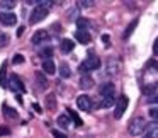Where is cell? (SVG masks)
Wrapping results in <instances>:
<instances>
[{
  "instance_id": "obj_1",
  "label": "cell",
  "mask_w": 158,
  "mask_h": 138,
  "mask_svg": "<svg viewBox=\"0 0 158 138\" xmlns=\"http://www.w3.org/2000/svg\"><path fill=\"white\" fill-rule=\"evenodd\" d=\"M146 121L143 119V118H133V119L129 121V124H127V131H129V135H133V136H139V135H143L144 131H146Z\"/></svg>"
},
{
  "instance_id": "obj_2",
  "label": "cell",
  "mask_w": 158,
  "mask_h": 138,
  "mask_svg": "<svg viewBox=\"0 0 158 138\" xmlns=\"http://www.w3.org/2000/svg\"><path fill=\"white\" fill-rule=\"evenodd\" d=\"M99 67H100V60L97 58V56H94L92 53H90L89 58L83 60V62L80 63L78 70H80L82 73H87V72H92V70H97Z\"/></svg>"
},
{
  "instance_id": "obj_3",
  "label": "cell",
  "mask_w": 158,
  "mask_h": 138,
  "mask_svg": "<svg viewBox=\"0 0 158 138\" xmlns=\"http://www.w3.org/2000/svg\"><path fill=\"white\" fill-rule=\"evenodd\" d=\"M127 104H129L127 96H121L119 101H117V104H116V111H114V118H116V119H121V118H123V114L126 113V109H127Z\"/></svg>"
},
{
  "instance_id": "obj_4",
  "label": "cell",
  "mask_w": 158,
  "mask_h": 138,
  "mask_svg": "<svg viewBox=\"0 0 158 138\" xmlns=\"http://www.w3.org/2000/svg\"><path fill=\"white\" fill-rule=\"evenodd\" d=\"M46 15H48V9L39 7V5H38V7L31 12V15H29V22H31V24H38L39 21L46 19Z\"/></svg>"
},
{
  "instance_id": "obj_5",
  "label": "cell",
  "mask_w": 158,
  "mask_h": 138,
  "mask_svg": "<svg viewBox=\"0 0 158 138\" xmlns=\"http://www.w3.org/2000/svg\"><path fill=\"white\" fill-rule=\"evenodd\" d=\"M77 106L82 111H90L92 109V99L89 96H78L77 97Z\"/></svg>"
},
{
  "instance_id": "obj_6",
  "label": "cell",
  "mask_w": 158,
  "mask_h": 138,
  "mask_svg": "<svg viewBox=\"0 0 158 138\" xmlns=\"http://www.w3.org/2000/svg\"><path fill=\"white\" fill-rule=\"evenodd\" d=\"M9 87H10L12 90H17V92H26L24 84H22V80L19 79L17 75H12L10 77V80H9Z\"/></svg>"
},
{
  "instance_id": "obj_7",
  "label": "cell",
  "mask_w": 158,
  "mask_h": 138,
  "mask_svg": "<svg viewBox=\"0 0 158 138\" xmlns=\"http://www.w3.org/2000/svg\"><path fill=\"white\" fill-rule=\"evenodd\" d=\"M0 22L4 26H14L17 22V17H15L14 12H2L0 14Z\"/></svg>"
},
{
  "instance_id": "obj_8",
  "label": "cell",
  "mask_w": 158,
  "mask_h": 138,
  "mask_svg": "<svg viewBox=\"0 0 158 138\" xmlns=\"http://www.w3.org/2000/svg\"><path fill=\"white\" fill-rule=\"evenodd\" d=\"M49 39V34H48V31H36L34 34H32V43L34 45H41V43H44V41H48Z\"/></svg>"
},
{
  "instance_id": "obj_9",
  "label": "cell",
  "mask_w": 158,
  "mask_h": 138,
  "mask_svg": "<svg viewBox=\"0 0 158 138\" xmlns=\"http://www.w3.org/2000/svg\"><path fill=\"white\" fill-rule=\"evenodd\" d=\"M99 92L102 94L104 97H110V96L114 94V84H112V82H109V84H107V82H106V84H102V85L99 87Z\"/></svg>"
},
{
  "instance_id": "obj_10",
  "label": "cell",
  "mask_w": 158,
  "mask_h": 138,
  "mask_svg": "<svg viewBox=\"0 0 158 138\" xmlns=\"http://www.w3.org/2000/svg\"><path fill=\"white\" fill-rule=\"evenodd\" d=\"M80 87L82 89H92L94 87V80L89 73H82V77H80Z\"/></svg>"
},
{
  "instance_id": "obj_11",
  "label": "cell",
  "mask_w": 158,
  "mask_h": 138,
  "mask_svg": "<svg viewBox=\"0 0 158 138\" xmlns=\"http://www.w3.org/2000/svg\"><path fill=\"white\" fill-rule=\"evenodd\" d=\"M0 85H2V87H9V80H7V62L2 63V68H0Z\"/></svg>"
},
{
  "instance_id": "obj_12",
  "label": "cell",
  "mask_w": 158,
  "mask_h": 138,
  "mask_svg": "<svg viewBox=\"0 0 158 138\" xmlns=\"http://www.w3.org/2000/svg\"><path fill=\"white\" fill-rule=\"evenodd\" d=\"M73 48H75V43L72 41V39H61V51L63 53H72Z\"/></svg>"
},
{
  "instance_id": "obj_13",
  "label": "cell",
  "mask_w": 158,
  "mask_h": 138,
  "mask_svg": "<svg viewBox=\"0 0 158 138\" xmlns=\"http://www.w3.org/2000/svg\"><path fill=\"white\" fill-rule=\"evenodd\" d=\"M75 38L78 39L80 43H83V45H89V43H90V34L87 31H77L75 32Z\"/></svg>"
},
{
  "instance_id": "obj_14",
  "label": "cell",
  "mask_w": 158,
  "mask_h": 138,
  "mask_svg": "<svg viewBox=\"0 0 158 138\" xmlns=\"http://www.w3.org/2000/svg\"><path fill=\"white\" fill-rule=\"evenodd\" d=\"M43 70H44L46 73H55L56 72V65L53 60H44L43 62Z\"/></svg>"
},
{
  "instance_id": "obj_15",
  "label": "cell",
  "mask_w": 158,
  "mask_h": 138,
  "mask_svg": "<svg viewBox=\"0 0 158 138\" xmlns=\"http://www.w3.org/2000/svg\"><path fill=\"white\" fill-rule=\"evenodd\" d=\"M148 130V138H158V123H151L150 126H146Z\"/></svg>"
},
{
  "instance_id": "obj_16",
  "label": "cell",
  "mask_w": 158,
  "mask_h": 138,
  "mask_svg": "<svg viewBox=\"0 0 158 138\" xmlns=\"http://www.w3.org/2000/svg\"><path fill=\"white\" fill-rule=\"evenodd\" d=\"M136 26H138V21H136V19H134V21H133V22H131V24H129V26H127V28H126V31H124L123 38H124V39H127V38H129V36L133 34V31H134V29H136Z\"/></svg>"
},
{
  "instance_id": "obj_17",
  "label": "cell",
  "mask_w": 158,
  "mask_h": 138,
  "mask_svg": "<svg viewBox=\"0 0 158 138\" xmlns=\"http://www.w3.org/2000/svg\"><path fill=\"white\" fill-rule=\"evenodd\" d=\"M15 7V2L12 0H0V9L2 11H12Z\"/></svg>"
},
{
  "instance_id": "obj_18",
  "label": "cell",
  "mask_w": 158,
  "mask_h": 138,
  "mask_svg": "<svg viewBox=\"0 0 158 138\" xmlns=\"http://www.w3.org/2000/svg\"><path fill=\"white\" fill-rule=\"evenodd\" d=\"M60 75H61L63 79H68V77L72 75V70H70V67L66 65V63H61V65H60Z\"/></svg>"
},
{
  "instance_id": "obj_19",
  "label": "cell",
  "mask_w": 158,
  "mask_h": 138,
  "mask_svg": "<svg viewBox=\"0 0 158 138\" xmlns=\"http://www.w3.org/2000/svg\"><path fill=\"white\" fill-rule=\"evenodd\" d=\"M4 113H5V116H7L9 119H15V118H17V111H15V109H10L7 104H4Z\"/></svg>"
},
{
  "instance_id": "obj_20",
  "label": "cell",
  "mask_w": 158,
  "mask_h": 138,
  "mask_svg": "<svg viewBox=\"0 0 158 138\" xmlns=\"http://www.w3.org/2000/svg\"><path fill=\"white\" fill-rule=\"evenodd\" d=\"M58 124L61 128H68V124H70V116L68 114H61V116H58Z\"/></svg>"
},
{
  "instance_id": "obj_21",
  "label": "cell",
  "mask_w": 158,
  "mask_h": 138,
  "mask_svg": "<svg viewBox=\"0 0 158 138\" xmlns=\"http://www.w3.org/2000/svg\"><path fill=\"white\" fill-rule=\"evenodd\" d=\"M46 106H48V109H55V107H56L55 94H48V97H46Z\"/></svg>"
},
{
  "instance_id": "obj_22",
  "label": "cell",
  "mask_w": 158,
  "mask_h": 138,
  "mask_svg": "<svg viewBox=\"0 0 158 138\" xmlns=\"http://www.w3.org/2000/svg\"><path fill=\"white\" fill-rule=\"evenodd\" d=\"M77 26H78V31H87V28H89V22H87V19L78 17V19H77Z\"/></svg>"
},
{
  "instance_id": "obj_23",
  "label": "cell",
  "mask_w": 158,
  "mask_h": 138,
  "mask_svg": "<svg viewBox=\"0 0 158 138\" xmlns=\"http://www.w3.org/2000/svg\"><path fill=\"white\" fill-rule=\"evenodd\" d=\"M36 80H38V85L41 87V89H46V87H48V82H46V79L41 73H36Z\"/></svg>"
},
{
  "instance_id": "obj_24",
  "label": "cell",
  "mask_w": 158,
  "mask_h": 138,
  "mask_svg": "<svg viewBox=\"0 0 158 138\" xmlns=\"http://www.w3.org/2000/svg\"><path fill=\"white\" fill-rule=\"evenodd\" d=\"M68 116H70V118H72V119H73V121H75V124H77V126H82V119H80V118H78V114H77V113H75V111H72V109H68Z\"/></svg>"
},
{
  "instance_id": "obj_25",
  "label": "cell",
  "mask_w": 158,
  "mask_h": 138,
  "mask_svg": "<svg viewBox=\"0 0 158 138\" xmlns=\"http://www.w3.org/2000/svg\"><path fill=\"white\" fill-rule=\"evenodd\" d=\"M114 102H116V101H114V96L104 97V101H102V104H100V106H102V107H110V106H114Z\"/></svg>"
},
{
  "instance_id": "obj_26",
  "label": "cell",
  "mask_w": 158,
  "mask_h": 138,
  "mask_svg": "<svg viewBox=\"0 0 158 138\" xmlns=\"http://www.w3.org/2000/svg\"><path fill=\"white\" fill-rule=\"evenodd\" d=\"M7 45H9V36L0 31V46H7Z\"/></svg>"
},
{
  "instance_id": "obj_27",
  "label": "cell",
  "mask_w": 158,
  "mask_h": 138,
  "mask_svg": "<svg viewBox=\"0 0 158 138\" xmlns=\"http://www.w3.org/2000/svg\"><path fill=\"white\" fill-rule=\"evenodd\" d=\"M51 55H53V50L51 48H44L41 51V56H44L46 60H51Z\"/></svg>"
},
{
  "instance_id": "obj_28",
  "label": "cell",
  "mask_w": 158,
  "mask_h": 138,
  "mask_svg": "<svg viewBox=\"0 0 158 138\" xmlns=\"http://www.w3.org/2000/svg\"><path fill=\"white\" fill-rule=\"evenodd\" d=\"M150 118H153L155 121H158V107H151L150 109Z\"/></svg>"
},
{
  "instance_id": "obj_29",
  "label": "cell",
  "mask_w": 158,
  "mask_h": 138,
  "mask_svg": "<svg viewBox=\"0 0 158 138\" xmlns=\"http://www.w3.org/2000/svg\"><path fill=\"white\" fill-rule=\"evenodd\" d=\"M12 62H14L15 65H19V63H22V62H24V56H22V55H15Z\"/></svg>"
},
{
  "instance_id": "obj_30",
  "label": "cell",
  "mask_w": 158,
  "mask_h": 138,
  "mask_svg": "<svg viewBox=\"0 0 158 138\" xmlns=\"http://www.w3.org/2000/svg\"><path fill=\"white\" fill-rule=\"evenodd\" d=\"M146 67H148V68H151V70H156L158 68V65H156V62H155V60H150V62L146 63Z\"/></svg>"
},
{
  "instance_id": "obj_31",
  "label": "cell",
  "mask_w": 158,
  "mask_h": 138,
  "mask_svg": "<svg viewBox=\"0 0 158 138\" xmlns=\"http://www.w3.org/2000/svg\"><path fill=\"white\" fill-rule=\"evenodd\" d=\"M53 136L55 138H66V135L61 133V131H58V130H53Z\"/></svg>"
},
{
  "instance_id": "obj_32",
  "label": "cell",
  "mask_w": 158,
  "mask_h": 138,
  "mask_svg": "<svg viewBox=\"0 0 158 138\" xmlns=\"http://www.w3.org/2000/svg\"><path fill=\"white\" fill-rule=\"evenodd\" d=\"M90 5H94V2H77V7H90Z\"/></svg>"
},
{
  "instance_id": "obj_33",
  "label": "cell",
  "mask_w": 158,
  "mask_h": 138,
  "mask_svg": "<svg viewBox=\"0 0 158 138\" xmlns=\"http://www.w3.org/2000/svg\"><path fill=\"white\" fill-rule=\"evenodd\" d=\"M10 133V130H9L7 126H0V136H5V135Z\"/></svg>"
},
{
  "instance_id": "obj_34",
  "label": "cell",
  "mask_w": 158,
  "mask_h": 138,
  "mask_svg": "<svg viewBox=\"0 0 158 138\" xmlns=\"http://www.w3.org/2000/svg\"><path fill=\"white\" fill-rule=\"evenodd\" d=\"M153 51H155V55L158 56V38H156V41H155V45H153Z\"/></svg>"
},
{
  "instance_id": "obj_35",
  "label": "cell",
  "mask_w": 158,
  "mask_h": 138,
  "mask_svg": "<svg viewBox=\"0 0 158 138\" xmlns=\"http://www.w3.org/2000/svg\"><path fill=\"white\" fill-rule=\"evenodd\" d=\"M22 32H24V28H19L17 29V36H22Z\"/></svg>"
},
{
  "instance_id": "obj_36",
  "label": "cell",
  "mask_w": 158,
  "mask_h": 138,
  "mask_svg": "<svg viewBox=\"0 0 158 138\" xmlns=\"http://www.w3.org/2000/svg\"><path fill=\"white\" fill-rule=\"evenodd\" d=\"M102 41H104V43H109V41H110L109 36H102Z\"/></svg>"
},
{
  "instance_id": "obj_37",
  "label": "cell",
  "mask_w": 158,
  "mask_h": 138,
  "mask_svg": "<svg viewBox=\"0 0 158 138\" xmlns=\"http://www.w3.org/2000/svg\"><path fill=\"white\" fill-rule=\"evenodd\" d=\"M155 102H158V96H156V97H155Z\"/></svg>"
}]
</instances>
